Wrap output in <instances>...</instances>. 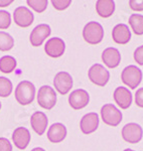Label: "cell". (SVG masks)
<instances>
[{"label": "cell", "mask_w": 143, "mask_h": 151, "mask_svg": "<svg viewBox=\"0 0 143 151\" xmlns=\"http://www.w3.org/2000/svg\"><path fill=\"white\" fill-rule=\"evenodd\" d=\"M15 100L18 104L26 106L33 102L35 97V87L29 81H22L16 86L15 93H14Z\"/></svg>", "instance_id": "cell-1"}, {"label": "cell", "mask_w": 143, "mask_h": 151, "mask_svg": "<svg viewBox=\"0 0 143 151\" xmlns=\"http://www.w3.org/2000/svg\"><path fill=\"white\" fill-rule=\"evenodd\" d=\"M83 37L89 45H99L104 38V28L97 21H90L83 28Z\"/></svg>", "instance_id": "cell-2"}, {"label": "cell", "mask_w": 143, "mask_h": 151, "mask_svg": "<svg viewBox=\"0 0 143 151\" xmlns=\"http://www.w3.org/2000/svg\"><path fill=\"white\" fill-rule=\"evenodd\" d=\"M142 70L133 65L126 67L121 73V80L123 84L132 90H135L139 86L142 81Z\"/></svg>", "instance_id": "cell-3"}, {"label": "cell", "mask_w": 143, "mask_h": 151, "mask_svg": "<svg viewBox=\"0 0 143 151\" xmlns=\"http://www.w3.org/2000/svg\"><path fill=\"white\" fill-rule=\"evenodd\" d=\"M37 103L45 110H52L57 104V94L52 87L42 86L37 93Z\"/></svg>", "instance_id": "cell-4"}, {"label": "cell", "mask_w": 143, "mask_h": 151, "mask_svg": "<svg viewBox=\"0 0 143 151\" xmlns=\"http://www.w3.org/2000/svg\"><path fill=\"white\" fill-rule=\"evenodd\" d=\"M101 117L106 125L116 127L122 121V113L113 104H106L101 108Z\"/></svg>", "instance_id": "cell-5"}, {"label": "cell", "mask_w": 143, "mask_h": 151, "mask_svg": "<svg viewBox=\"0 0 143 151\" xmlns=\"http://www.w3.org/2000/svg\"><path fill=\"white\" fill-rule=\"evenodd\" d=\"M89 80L99 87H105L110 80V73L100 64H95L90 68L88 72Z\"/></svg>", "instance_id": "cell-6"}, {"label": "cell", "mask_w": 143, "mask_h": 151, "mask_svg": "<svg viewBox=\"0 0 143 151\" xmlns=\"http://www.w3.org/2000/svg\"><path fill=\"white\" fill-rule=\"evenodd\" d=\"M121 134L126 142L130 143V144H137L142 139L143 130L139 124L128 123L122 128Z\"/></svg>", "instance_id": "cell-7"}, {"label": "cell", "mask_w": 143, "mask_h": 151, "mask_svg": "<svg viewBox=\"0 0 143 151\" xmlns=\"http://www.w3.org/2000/svg\"><path fill=\"white\" fill-rule=\"evenodd\" d=\"M52 33V29H50V25L47 24H38L34 28L32 29L30 35H29V41L31 45L34 47H38L43 43L48 36Z\"/></svg>", "instance_id": "cell-8"}, {"label": "cell", "mask_w": 143, "mask_h": 151, "mask_svg": "<svg viewBox=\"0 0 143 151\" xmlns=\"http://www.w3.org/2000/svg\"><path fill=\"white\" fill-rule=\"evenodd\" d=\"M13 20L19 27L26 28L32 24L34 20V15L27 7L19 6L13 12Z\"/></svg>", "instance_id": "cell-9"}, {"label": "cell", "mask_w": 143, "mask_h": 151, "mask_svg": "<svg viewBox=\"0 0 143 151\" xmlns=\"http://www.w3.org/2000/svg\"><path fill=\"white\" fill-rule=\"evenodd\" d=\"M73 78L67 72H60L55 76L54 87L60 95H67L73 88Z\"/></svg>", "instance_id": "cell-10"}, {"label": "cell", "mask_w": 143, "mask_h": 151, "mask_svg": "<svg viewBox=\"0 0 143 151\" xmlns=\"http://www.w3.org/2000/svg\"><path fill=\"white\" fill-rule=\"evenodd\" d=\"M90 102V95L86 90L78 89L73 91L69 96V104L74 110L84 109Z\"/></svg>", "instance_id": "cell-11"}, {"label": "cell", "mask_w": 143, "mask_h": 151, "mask_svg": "<svg viewBox=\"0 0 143 151\" xmlns=\"http://www.w3.org/2000/svg\"><path fill=\"white\" fill-rule=\"evenodd\" d=\"M66 43L60 37H52L47 41L45 45V52L50 58H60L65 53Z\"/></svg>", "instance_id": "cell-12"}, {"label": "cell", "mask_w": 143, "mask_h": 151, "mask_svg": "<svg viewBox=\"0 0 143 151\" xmlns=\"http://www.w3.org/2000/svg\"><path fill=\"white\" fill-rule=\"evenodd\" d=\"M30 139L31 136L29 130L24 127L16 128L12 134V141H13L14 145L20 150H24L27 148V146L29 145Z\"/></svg>", "instance_id": "cell-13"}, {"label": "cell", "mask_w": 143, "mask_h": 151, "mask_svg": "<svg viewBox=\"0 0 143 151\" xmlns=\"http://www.w3.org/2000/svg\"><path fill=\"white\" fill-rule=\"evenodd\" d=\"M99 127V115L97 113H88L82 117L80 129L84 134H92Z\"/></svg>", "instance_id": "cell-14"}, {"label": "cell", "mask_w": 143, "mask_h": 151, "mask_svg": "<svg viewBox=\"0 0 143 151\" xmlns=\"http://www.w3.org/2000/svg\"><path fill=\"white\" fill-rule=\"evenodd\" d=\"M48 119L47 116L43 112H34L30 117V125L31 128L37 135L42 136L45 134L47 128Z\"/></svg>", "instance_id": "cell-15"}, {"label": "cell", "mask_w": 143, "mask_h": 151, "mask_svg": "<svg viewBox=\"0 0 143 151\" xmlns=\"http://www.w3.org/2000/svg\"><path fill=\"white\" fill-rule=\"evenodd\" d=\"M114 101L123 110L128 109L132 104V94L127 88L118 87L114 91Z\"/></svg>", "instance_id": "cell-16"}, {"label": "cell", "mask_w": 143, "mask_h": 151, "mask_svg": "<svg viewBox=\"0 0 143 151\" xmlns=\"http://www.w3.org/2000/svg\"><path fill=\"white\" fill-rule=\"evenodd\" d=\"M102 62L109 69H115L121 62L120 52L115 47H107L102 52Z\"/></svg>", "instance_id": "cell-17"}, {"label": "cell", "mask_w": 143, "mask_h": 151, "mask_svg": "<svg viewBox=\"0 0 143 151\" xmlns=\"http://www.w3.org/2000/svg\"><path fill=\"white\" fill-rule=\"evenodd\" d=\"M112 38L118 45H126L131 40V31L128 25L124 23H119L114 26L112 30Z\"/></svg>", "instance_id": "cell-18"}, {"label": "cell", "mask_w": 143, "mask_h": 151, "mask_svg": "<svg viewBox=\"0 0 143 151\" xmlns=\"http://www.w3.org/2000/svg\"><path fill=\"white\" fill-rule=\"evenodd\" d=\"M67 127L62 123H55L48 128L47 130V139L52 143H60L65 140L67 136Z\"/></svg>", "instance_id": "cell-19"}, {"label": "cell", "mask_w": 143, "mask_h": 151, "mask_svg": "<svg viewBox=\"0 0 143 151\" xmlns=\"http://www.w3.org/2000/svg\"><path fill=\"white\" fill-rule=\"evenodd\" d=\"M96 11L101 17H110L115 11V2L112 0H98L96 2Z\"/></svg>", "instance_id": "cell-20"}, {"label": "cell", "mask_w": 143, "mask_h": 151, "mask_svg": "<svg viewBox=\"0 0 143 151\" xmlns=\"http://www.w3.org/2000/svg\"><path fill=\"white\" fill-rule=\"evenodd\" d=\"M17 67L15 58L11 55H4L0 58V72L4 74H10Z\"/></svg>", "instance_id": "cell-21"}, {"label": "cell", "mask_w": 143, "mask_h": 151, "mask_svg": "<svg viewBox=\"0 0 143 151\" xmlns=\"http://www.w3.org/2000/svg\"><path fill=\"white\" fill-rule=\"evenodd\" d=\"M128 22H129L135 35H143V15H141V14H132V15H130Z\"/></svg>", "instance_id": "cell-22"}, {"label": "cell", "mask_w": 143, "mask_h": 151, "mask_svg": "<svg viewBox=\"0 0 143 151\" xmlns=\"http://www.w3.org/2000/svg\"><path fill=\"white\" fill-rule=\"evenodd\" d=\"M14 47L13 37L7 32L0 31V50L1 52H8Z\"/></svg>", "instance_id": "cell-23"}, {"label": "cell", "mask_w": 143, "mask_h": 151, "mask_svg": "<svg viewBox=\"0 0 143 151\" xmlns=\"http://www.w3.org/2000/svg\"><path fill=\"white\" fill-rule=\"evenodd\" d=\"M13 86L9 79L5 77H0V97L6 98L9 97L12 93Z\"/></svg>", "instance_id": "cell-24"}, {"label": "cell", "mask_w": 143, "mask_h": 151, "mask_svg": "<svg viewBox=\"0 0 143 151\" xmlns=\"http://www.w3.org/2000/svg\"><path fill=\"white\" fill-rule=\"evenodd\" d=\"M26 4L29 7H31V9H33L35 12L42 13V12L45 11V9L47 8L48 1L47 0H27Z\"/></svg>", "instance_id": "cell-25"}, {"label": "cell", "mask_w": 143, "mask_h": 151, "mask_svg": "<svg viewBox=\"0 0 143 151\" xmlns=\"http://www.w3.org/2000/svg\"><path fill=\"white\" fill-rule=\"evenodd\" d=\"M11 24V15L8 11L0 10V29H7Z\"/></svg>", "instance_id": "cell-26"}, {"label": "cell", "mask_w": 143, "mask_h": 151, "mask_svg": "<svg viewBox=\"0 0 143 151\" xmlns=\"http://www.w3.org/2000/svg\"><path fill=\"white\" fill-rule=\"evenodd\" d=\"M71 3H72L71 0H52V6H54L57 10H60V11L67 9L68 7L71 5Z\"/></svg>", "instance_id": "cell-27"}, {"label": "cell", "mask_w": 143, "mask_h": 151, "mask_svg": "<svg viewBox=\"0 0 143 151\" xmlns=\"http://www.w3.org/2000/svg\"><path fill=\"white\" fill-rule=\"evenodd\" d=\"M133 58H134V60L136 62V64L139 65H143V45H140L135 50Z\"/></svg>", "instance_id": "cell-28"}, {"label": "cell", "mask_w": 143, "mask_h": 151, "mask_svg": "<svg viewBox=\"0 0 143 151\" xmlns=\"http://www.w3.org/2000/svg\"><path fill=\"white\" fill-rule=\"evenodd\" d=\"M129 6L134 11H143V0H130Z\"/></svg>", "instance_id": "cell-29"}, {"label": "cell", "mask_w": 143, "mask_h": 151, "mask_svg": "<svg viewBox=\"0 0 143 151\" xmlns=\"http://www.w3.org/2000/svg\"><path fill=\"white\" fill-rule=\"evenodd\" d=\"M0 151H12L10 141L4 137H0Z\"/></svg>", "instance_id": "cell-30"}, {"label": "cell", "mask_w": 143, "mask_h": 151, "mask_svg": "<svg viewBox=\"0 0 143 151\" xmlns=\"http://www.w3.org/2000/svg\"><path fill=\"white\" fill-rule=\"evenodd\" d=\"M135 104L140 108H143V88H140L135 94Z\"/></svg>", "instance_id": "cell-31"}, {"label": "cell", "mask_w": 143, "mask_h": 151, "mask_svg": "<svg viewBox=\"0 0 143 151\" xmlns=\"http://www.w3.org/2000/svg\"><path fill=\"white\" fill-rule=\"evenodd\" d=\"M13 3L12 0H0V7H7Z\"/></svg>", "instance_id": "cell-32"}, {"label": "cell", "mask_w": 143, "mask_h": 151, "mask_svg": "<svg viewBox=\"0 0 143 151\" xmlns=\"http://www.w3.org/2000/svg\"><path fill=\"white\" fill-rule=\"evenodd\" d=\"M31 151H45V150L42 147H35V148H33Z\"/></svg>", "instance_id": "cell-33"}, {"label": "cell", "mask_w": 143, "mask_h": 151, "mask_svg": "<svg viewBox=\"0 0 143 151\" xmlns=\"http://www.w3.org/2000/svg\"><path fill=\"white\" fill-rule=\"evenodd\" d=\"M123 151H134L133 149H130V148H127V149H124Z\"/></svg>", "instance_id": "cell-34"}, {"label": "cell", "mask_w": 143, "mask_h": 151, "mask_svg": "<svg viewBox=\"0 0 143 151\" xmlns=\"http://www.w3.org/2000/svg\"><path fill=\"white\" fill-rule=\"evenodd\" d=\"M0 110H1V102H0Z\"/></svg>", "instance_id": "cell-35"}]
</instances>
